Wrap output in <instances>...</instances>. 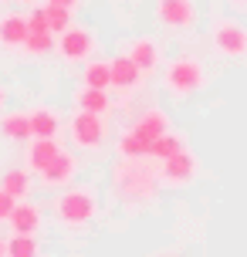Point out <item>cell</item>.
Listing matches in <instances>:
<instances>
[{
	"label": "cell",
	"mask_w": 247,
	"mask_h": 257,
	"mask_svg": "<svg viewBox=\"0 0 247 257\" xmlns=\"http://www.w3.org/2000/svg\"><path fill=\"white\" fill-rule=\"evenodd\" d=\"M156 180L159 169L149 163V156H139V159H122L115 169V190L126 203H139V200H149L156 193Z\"/></svg>",
	"instance_id": "obj_1"
},
{
	"label": "cell",
	"mask_w": 247,
	"mask_h": 257,
	"mask_svg": "<svg viewBox=\"0 0 247 257\" xmlns=\"http://www.w3.org/2000/svg\"><path fill=\"white\" fill-rule=\"evenodd\" d=\"M54 213L68 227H85L98 213V200H95V193L88 186H75V190H65L54 200Z\"/></svg>",
	"instance_id": "obj_2"
},
{
	"label": "cell",
	"mask_w": 247,
	"mask_h": 257,
	"mask_svg": "<svg viewBox=\"0 0 247 257\" xmlns=\"http://www.w3.org/2000/svg\"><path fill=\"white\" fill-rule=\"evenodd\" d=\"M203 81H207L203 64L196 61V58H190V54L176 58V61L166 68V88L173 91L176 98H186V95L200 91V88H203Z\"/></svg>",
	"instance_id": "obj_3"
},
{
	"label": "cell",
	"mask_w": 247,
	"mask_h": 257,
	"mask_svg": "<svg viewBox=\"0 0 247 257\" xmlns=\"http://www.w3.org/2000/svg\"><path fill=\"white\" fill-rule=\"evenodd\" d=\"M210 38H213V48L223 58H244L247 54V27L237 24V21H217Z\"/></svg>",
	"instance_id": "obj_4"
},
{
	"label": "cell",
	"mask_w": 247,
	"mask_h": 257,
	"mask_svg": "<svg viewBox=\"0 0 247 257\" xmlns=\"http://www.w3.org/2000/svg\"><path fill=\"white\" fill-rule=\"evenodd\" d=\"M71 139H75V146L78 149H98L105 139V122L102 115H95V112H75V118H71Z\"/></svg>",
	"instance_id": "obj_5"
},
{
	"label": "cell",
	"mask_w": 247,
	"mask_h": 257,
	"mask_svg": "<svg viewBox=\"0 0 247 257\" xmlns=\"http://www.w3.org/2000/svg\"><path fill=\"white\" fill-rule=\"evenodd\" d=\"M156 21L173 31H186L196 24V4L193 0H156Z\"/></svg>",
	"instance_id": "obj_6"
},
{
	"label": "cell",
	"mask_w": 247,
	"mask_h": 257,
	"mask_svg": "<svg viewBox=\"0 0 247 257\" xmlns=\"http://www.w3.org/2000/svg\"><path fill=\"white\" fill-rule=\"evenodd\" d=\"M58 48L65 54V61H85L95 51V38H91V31H85V27H68V31H61Z\"/></svg>",
	"instance_id": "obj_7"
},
{
	"label": "cell",
	"mask_w": 247,
	"mask_h": 257,
	"mask_svg": "<svg viewBox=\"0 0 247 257\" xmlns=\"http://www.w3.org/2000/svg\"><path fill=\"white\" fill-rule=\"evenodd\" d=\"M196 176V159L186 149H180L176 156H169L163 159V166H159V180L173 183V186H180V183H190Z\"/></svg>",
	"instance_id": "obj_8"
},
{
	"label": "cell",
	"mask_w": 247,
	"mask_h": 257,
	"mask_svg": "<svg viewBox=\"0 0 247 257\" xmlns=\"http://www.w3.org/2000/svg\"><path fill=\"white\" fill-rule=\"evenodd\" d=\"M75 169H78L75 156L61 149V153L54 156L48 166L41 169V183H44V186H68V183H71V176H75Z\"/></svg>",
	"instance_id": "obj_9"
},
{
	"label": "cell",
	"mask_w": 247,
	"mask_h": 257,
	"mask_svg": "<svg viewBox=\"0 0 247 257\" xmlns=\"http://www.w3.org/2000/svg\"><path fill=\"white\" fill-rule=\"evenodd\" d=\"M112 88H122V91H132L139 81H143V71L136 68V61H132L129 54H118V58H112Z\"/></svg>",
	"instance_id": "obj_10"
},
{
	"label": "cell",
	"mask_w": 247,
	"mask_h": 257,
	"mask_svg": "<svg viewBox=\"0 0 247 257\" xmlns=\"http://www.w3.org/2000/svg\"><path fill=\"white\" fill-rule=\"evenodd\" d=\"M129 58L136 61V68H139L143 75H149V71L159 64V44L153 38H136L129 44Z\"/></svg>",
	"instance_id": "obj_11"
},
{
	"label": "cell",
	"mask_w": 247,
	"mask_h": 257,
	"mask_svg": "<svg viewBox=\"0 0 247 257\" xmlns=\"http://www.w3.org/2000/svg\"><path fill=\"white\" fill-rule=\"evenodd\" d=\"M27 41V17L21 14H4L0 17V44L4 48H21Z\"/></svg>",
	"instance_id": "obj_12"
},
{
	"label": "cell",
	"mask_w": 247,
	"mask_h": 257,
	"mask_svg": "<svg viewBox=\"0 0 247 257\" xmlns=\"http://www.w3.org/2000/svg\"><path fill=\"white\" fill-rule=\"evenodd\" d=\"M7 223L14 227V233H38L41 210L34 203H17V206H14V213L7 217Z\"/></svg>",
	"instance_id": "obj_13"
},
{
	"label": "cell",
	"mask_w": 247,
	"mask_h": 257,
	"mask_svg": "<svg viewBox=\"0 0 247 257\" xmlns=\"http://www.w3.org/2000/svg\"><path fill=\"white\" fill-rule=\"evenodd\" d=\"M58 153H61V142H58V139H34V142H31V149H27V166L34 169V173H41V169L48 166Z\"/></svg>",
	"instance_id": "obj_14"
},
{
	"label": "cell",
	"mask_w": 247,
	"mask_h": 257,
	"mask_svg": "<svg viewBox=\"0 0 247 257\" xmlns=\"http://www.w3.org/2000/svg\"><path fill=\"white\" fill-rule=\"evenodd\" d=\"M136 132L143 136V139H149V142H156L163 132H169V118H166V112H159V108H153V112H146L139 122H136Z\"/></svg>",
	"instance_id": "obj_15"
},
{
	"label": "cell",
	"mask_w": 247,
	"mask_h": 257,
	"mask_svg": "<svg viewBox=\"0 0 247 257\" xmlns=\"http://www.w3.org/2000/svg\"><path fill=\"white\" fill-rule=\"evenodd\" d=\"M58 128H61V122H58V115L51 108H34L31 112V136L34 139H54Z\"/></svg>",
	"instance_id": "obj_16"
},
{
	"label": "cell",
	"mask_w": 247,
	"mask_h": 257,
	"mask_svg": "<svg viewBox=\"0 0 247 257\" xmlns=\"http://www.w3.org/2000/svg\"><path fill=\"white\" fill-rule=\"evenodd\" d=\"M0 136H4V139H11V142L31 139V115H24V112L4 115V118H0Z\"/></svg>",
	"instance_id": "obj_17"
},
{
	"label": "cell",
	"mask_w": 247,
	"mask_h": 257,
	"mask_svg": "<svg viewBox=\"0 0 247 257\" xmlns=\"http://www.w3.org/2000/svg\"><path fill=\"white\" fill-rule=\"evenodd\" d=\"M75 105H78L81 112H95V115H102V112H108V91L81 85L78 95H75Z\"/></svg>",
	"instance_id": "obj_18"
},
{
	"label": "cell",
	"mask_w": 247,
	"mask_h": 257,
	"mask_svg": "<svg viewBox=\"0 0 247 257\" xmlns=\"http://www.w3.org/2000/svg\"><path fill=\"white\" fill-rule=\"evenodd\" d=\"M149 149H153V142L143 139L136 128H129V132L118 139V153H122V159H139V156H149Z\"/></svg>",
	"instance_id": "obj_19"
},
{
	"label": "cell",
	"mask_w": 247,
	"mask_h": 257,
	"mask_svg": "<svg viewBox=\"0 0 247 257\" xmlns=\"http://www.w3.org/2000/svg\"><path fill=\"white\" fill-rule=\"evenodd\" d=\"M85 85H88V88L108 91L112 88V64L108 61H91L88 68H85Z\"/></svg>",
	"instance_id": "obj_20"
},
{
	"label": "cell",
	"mask_w": 247,
	"mask_h": 257,
	"mask_svg": "<svg viewBox=\"0 0 247 257\" xmlns=\"http://www.w3.org/2000/svg\"><path fill=\"white\" fill-rule=\"evenodd\" d=\"M7 257H41V247L34 233H14L7 240Z\"/></svg>",
	"instance_id": "obj_21"
},
{
	"label": "cell",
	"mask_w": 247,
	"mask_h": 257,
	"mask_svg": "<svg viewBox=\"0 0 247 257\" xmlns=\"http://www.w3.org/2000/svg\"><path fill=\"white\" fill-rule=\"evenodd\" d=\"M180 149H183V139H180V136H173V132H163V136H159V139L153 142V149H149V156L163 163V159H169V156H176Z\"/></svg>",
	"instance_id": "obj_22"
},
{
	"label": "cell",
	"mask_w": 247,
	"mask_h": 257,
	"mask_svg": "<svg viewBox=\"0 0 247 257\" xmlns=\"http://www.w3.org/2000/svg\"><path fill=\"white\" fill-rule=\"evenodd\" d=\"M44 17H48V27H51L54 34L71 27V7H61V4H48V7H44Z\"/></svg>",
	"instance_id": "obj_23"
},
{
	"label": "cell",
	"mask_w": 247,
	"mask_h": 257,
	"mask_svg": "<svg viewBox=\"0 0 247 257\" xmlns=\"http://www.w3.org/2000/svg\"><path fill=\"white\" fill-rule=\"evenodd\" d=\"M0 186L11 193V196H17V200H21V196L27 193V186H31V180H27V173H24V169H11V173H4Z\"/></svg>",
	"instance_id": "obj_24"
},
{
	"label": "cell",
	"mask_w": 247,
	"mask_h": 257,
	"mask_svg": "<svg viewBox=\"0 0 247 257\" xmlns=\"http://www.w3.org/2000/svg\"><path fill=\"white\" fill-rule=\"evenodd\" d=\"M24 48L31 54H48L54 48V34H51V31H27Z\"/></svg>",
	"instance_id": "obj_25"
},
{
	"label": "cell",
	"mask_w": 247,
	"mask_h": 257,
	"mask_svg": "<svg viewBox=\"0 0 247 257\" xmlns=\"http://www.w3.org/2000/svg\"><path fill=\"white\" fill-rule=\"evenodd\" d=\"M14 206H17V196H11V193L0 186V223H4V220L14 213Z\"/></svg>",
	"instance_id": "obj_26"
},
{
	"label": "cell",
	"mask_w": 247,
	"mask_h": 257,
	"mask_svg": "<svg viewBox=\"0 0 247 257\" xmlns=\"http://www.w3.org/2000/svg\"><path fill=\"white\" fill-rule=\"evenodd\" d=\"M27 31H51L48 27V17H44V11H34L31 17H27ZM54 34V31H51Z\"/></svg>",
	"instance_id": "obj_27"
},
{
	"label": "cell",
	"mask_w": 247,
	"mask_h": 257,
	"mask_svg": "<svg viewBox=\"0 0 247 257\" xmlns=\"http://www.w3.org/2000/svg\"><path fill=\"white\" fill-rule=\"evenodd\" d=\"M48 4H61V7H75L78 0H48Z\"/></svg>",
	"instance_id": "obj_28"
},
{
	"label": "cell",
	"mask_w": 247,
	"mask_h": 257,
	"mask_svg": "<svg viewBox=\"0 0 247 257\" xmlns=\"http://www.w3.org/2000/svg\"><path fill=\"white\" fill-rule=\"evenodd\" d=\"M234 7H240V11H247V0H230Z\"/></svg>",
	"instance_id": "obj_29"
},
{
	"label": "cell",
	"mask_w": 247,
	"mask_h": 257,
	"mask_svg": "<svg viewBox=\"0 0 247 257\" xmlns=\"http://www.w3.org/2000/svg\"><path fill=\"white\" fill-rule=\"evenodd\" d=\"M4 102H7V91L0 88V108H4Z\"/></svg>",
	"instance_id": "obj_30"
},
{
	"label": "cell",
	"mask_w": 247,
	"mask_h": 257,
	"mask_svg": "<svg viewBox=\"0 0 247 257\" xmlns=\"http://www.w3.org/2000/svg\"><path fill=\"white\" fill-rule=\"evenodd\" d=\"M0 257H7V244L4 240H0Z\"/></svg>",
	"instance_id": "obj_31"
},
{
	"label": "cell",
	"mask_w": 247,
	"mask_h": 257,
	"mask_svg": "<svg viewBox=\"0 0 247 257\" xmlns=\"http://www.w3.org/2000/svg\"><path fill=\"white\" fill-rule=\"evenodd\" d=\"M0 4H7V0H0Z\"/></svg>",
	"instance_id": "obj_32"
}]
</instances>
